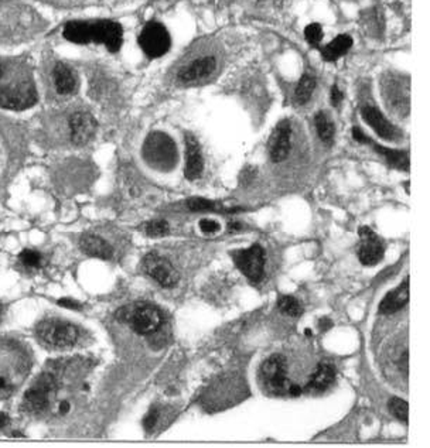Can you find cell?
I'll use <instances>...</instances> for the list:
<instances>
[{
  "label": "cell",
  "mask_w": 430,
  "mask_h": 448,
  "mask_svg": "<svg viewBox=\"0 0 430 448\" xmlns=\"http://www.w3.org/2000/svg\"><path fill=\"white\" fill-rule=\"evenodd\" d=\"M389 407V412L394 415V417H397L398 420H401L402 423H408V416H409V406L404 399L399 397H392L388 403Z\"/></svg>",
  "instance_id": "31"
},
{
  "label": "cell",
  "mask_w": 430,
  "mask_h": 448,
  "mask_svg": "<svg viewBox=\"0 0 430 448\" xmlns=\"http://www.w3.org/2000/svg\"><path fill=\"white\" fill-rule=\"evenodd\" d=\"M378 154H381L390 166H394L399 170H404V172H408L409 170V154L404 150H394V149H388V147H383L381 144H377L374 143L372 140H370L368 143Z\"/></svg>",
  "instance_id": "23"
},
{
  "label": "cell",
  "mask_w": 430,
  "mask_h": 448,
  "mask_svg": "<svg viewBox=\"0 0 430 448\" xmlns=\"http://www.w3.org/2000/svg\"><path fill=\"white\" fill-rule=\"evenodd\" d=\"M331 327H333V322H331V320H330V318L324 317V318H322V320L319 321V329H320L322 331H329Z\"/></svg>",
  "instance_id": "40"
},
{
  "label": "cell",
  "mask_w": 430,
  "mask_h": 448,
  "mask_svg": "<svg viewBox=\"0 0 430 448\" xmlns=\"http://www.w3.org/2000/svg\"><path fill=\"white\" fill-rule=\"evenodd\" d=\"M409 301V277L405 279L398 289L389 292L379 304V313L383 315L402 310Z\"/></svg>",
  "instance_id": "19"
},
{
  "label": "cell",
  "mask_w": 430,
  "mask_h": 448,
  "mask_svg": "<svg viewBox=\"0 0 430 448\" xmlns=\"http://www.w3.org/2000/svg\"><path fill=\"white\" fill-rule=\"evenodd\" d=\"M217 69V61L214 57H201L194 60L185 65L180 74L179 79L184 84H199L207 81Z\"/></svg>",
  "instance_id": "15"
},
{
  "label": "cell",
  "mask_w": 430,
  "mask_h": 448,
  "mask_svg": "<svg viewBox=\"0 0 430 448\" xmlns=\"http://www.w3.org/2000/svg\"><path fill=\"white\" fill-rule=\"evenodd\" d=\"M358 259L364 266L378 265L385 254V247L381 238L368 226L360 228V245H358Z\"/></svg>",
  "instance_id": "12"
},
{
  "label": "cell",
  "mask_w": 430,
  "mask_h": 448,
  "mask_svg": "<svg viewBox=\"0 0 430 448\" xmlns=\"http://www.w3.org/2000/svg\"><path fill=\"white\" fill-rule=\"evenodd\" d=\"M158 420H159V410H158V409H154V407H153V409H150V410H149V413L146 415V417H144V420H143L144 430L150 431V430L156 426V423H158Z\"/></svg>",
  "instance_id": "35"
},
{
  "label": "cell",
  "mask_w": 430,
  "mask_h": 448,
  "mask_svg": "<svg viewBox=\"0 0 430 448\" xmlns=\"http://www.w3.org/2000/svg\"><path fill=\"white\" fill-rule=\"evenodd\" d=\"M351 47H353V38L347 34H341L337 35L326 47H323L322 56L326 61L333 63L345 56Z\"/></svg>",
  "instance_id": "22"
},
{
  "label": "cell",
  "mask_w": 430,
  "mask_h": 448,
  "mask_svg": "<svg viewBox=\"0 0 430 448\" xmlns=\"http://www.w3.org/2000/svg\"><path fill=\"white\" fill-rule=\"evenodd\" d=\"M0 315H2V307H0Z\"/></svg>",
  "instance_id": "44"
},
{
  "label": "cell",
  "mask_w": 430,
  "mask_h": 448,
  "mask_svg": "<svg viewBox=\"0 0 430 448\" xmlns=\"http://www.w3.org/2000/svg\"><path fill=\"white\" fill-rule=\"evenodd\" d=\"M2 76H3V65L0 64V78H2Z\"/></svg>",
  "instance_id": "43"
},
{
  "label": "cell",
  "mask_w": 430,
  "mask_h": 448,
  "mask_svg": "<svg viewBox=\"0 0 430 448\" xmlns=\"http://www.w3.org/2000/svg\"><path fill=\"white\" fill-rule=\"evenodd\" d=\"M278 308L281 310V313L289 315V317H299L303 313L301 304L297 299L292 297V296H282L278 300Z\"/></svg>",
  "instance_id": "30"
},
{
  "label": "cell",
  "mask_w": 430,
  "mask_h": 448,
  "mask_svg": "<svg viewBox=\"0 0 430 448\" xmlns=\"http://www.w3.org/2000/svg\"><path fill=\"white\" fill-rule=\"evenodd\" d=\"M330 101L334 106H338L342 102V92L340 91V88L333 87L331 88V94H330Z\"/></svg>",
  "instance_id": "39"
},
{
  "label": "cell",
  "mask_w": 430,
  "mask_h": 448,
  "mask_svg": "<svg viewBox=\"0 0 430 448\" xmlns=\"http://www.w3.org/2000/svg\"><path fill=\"white\" fill-rule=\"evenodd\" d=\"M232 259L249 280L255 283L262 280L266 265V254L262 247L252 245L247 249H238L232 252Z\"/></svg>",
  "instance_id": "7"
},
{
  "label": "cell",
  "mask_w": 430,
  "mask_h": 448,
  "mask_svg": "<svg viewBox=\"0 0 430 448\" xmlns=\"http://www.w3.org/2000/svg\"><path fill=\"white\" fill-rule=\"evenodd\" d=\"M323 27L319 23H311L304 28V37L311 46H319L323 40Z\"/></svg>",
  "instance_id": "32"
},
{
  "label": "cell",
  "mask_w": 430,
  "mask_h": 448,
  "mask_svg": "<svg viewBox=\"0 0 430 448\" xmlns=\"http://www.w3.org/2000/svg\"><path fill=\"white\" fill-rule=\"evenodd\" d=\"M292 147V125L289 120H282L269 138L267 150L275 163L286 160Z\"/></svg>",
  "instance_id": "14"
},
{
  "label": "cell",
  "mask_w": 430,
  "mask_h": 448,
  "mask_svg": "<svg viewBox=\"0 0 430 448\" xmlns=\"http://www.w3.org/2000/svg\"><path fill=\"white\" fill-rule=\"evenodd\" d=\"M143 157L153 169L169 172L177 165L176 143L163 132H153L143 144Z\"/></svg>",
  "instance_id": "3"
},
{
  "label": "cell",
  "mask_w": 430,
  "mask_h": 448,
  "mask_svg": "<svg viewBox=\"0 0 430 448\" xmlns=\"http://www.w3.org/2000/svg\"><path fill=\"white\" fill-rule=\"evenodd\" d=\"M143 269L147 276L158 281L163 288H173L179 281V274L173 265L156 254H150L143 260Z\"/></svg>",
  "instance_id": "11"
},
{
  "label": "cell",
  "mask_w": 430,
  "mask_h": 448,
  "mask_svg": "<svg viewBox=\"0 0 430 448\" xmlns=\"http://www.w3.org/2000/svg\"><path fill=\"white\" fill-rule=\"evenodd\" d=\"M30 371L27 352L10 340H0V399H8Z\"/></svg>",
  "instance_id": "2"
},
{
  "label": "cell",
  "mask_w": 430,
  "mask_h": 448,
  "mask_svg": "<svg viewBox=\"0 0 430 448\" xmlns=\"http://www.w3.org/2000/svg\"><path fill=\"white\" fill-rule=\"evenodd\" d=\"M204 170V158L201 154V147L194 136H185V177L192 181L200 179Z\"/></svg>",
  "instance_id": "17"
},
{
  "label": "cell",
  "mask_w": 430,
  "mask_h": 448,
  "mask_svg": "<svg viewBox=\"0 0 430 448\" xmlns=\"http://www.w3.org/2000/svg\"><path fill=\"white\" fill-rule=\"evenodd\" d=\"M37 102V92L30 84L8 87L0 92V106L13 110H23Z\"/></svg>",
  "instance_id": "13"
},
{
  "label": "cell",
  "mask_w": 430,
  "mask_h": 448,
  "mask_svg": "<svg viewBox=\"0 0 430 448\" xmlns=\"http://www.w3.org/2000/svg\"><path fill=\"white\" fill-rule=\"evenodd\" d=\"M261 381L265 389L275 396L289 395V388L292 382L288 379V366L286 359L282 355H273L267 358L259 371Z\"/></svg>",
  "instance_id": "4"
},
{
  "label": "cell",
  "mask_w": 430,
  "mask_h": 448,
  "mask_svg": "<svg viewBox=\"0 0 430 448\" xmlns=\"http://www.w3.org/2000/svg\"><path fill=\"white\" fill-rule=\"evenodd\" d=\"M69 410V403L68 401H63L60 406V413H67Z\"/></svg>",
  "instance_id": "41"
},
{
  "label": "cell",
  "mask_w": 430,
  "mask_h": 448,
  "mask_svg": "<svg viewBox=\"0 0 430 448\" xmlns=\"http://www.w3.org/2000/svg\"><path fill=\"white\" fill-rule=\"evenodd\" d=\"M139 44L147 57L159 58L170 50L172 37L162 23L150 22L140 33Z\"/></svg>",
  "instance_id": "5"
},
{
  "label": "cell",
  "mask_w": 430,
  "mask_h": 448,
  "mask_svg": "<svg viewBox=\"0 0 430 448\" xmlns=\"http://www.w3.org/2000/svg\"><path fill=\"white\" fill-rule=\"evenodd\" d=\"M144 232L151 236V238H160L169 233V224L163 219H156V221H150L146 226H144Z\"/></svg>",
  "instance_id": "33"
},
{
  "label": "cell",
  "mask_w": 430,
  "mask_h": 448,
  "mask_svg": "<svg viewBox=\"0 0 430 448\" xmlns=\"http://www.w3.org/2000/svg\"><path fill=\"white\" fill-rule=\"evenodd\" d=\"M187 208L192 213H222V214H235L242 211L241 208H228L220 202L207 198H191L187 201Z\"/></svg>",
  "instance_id": "24"
},
{
  "label": "cell",
  "mask_w": 430,
  "mask_h": 448,
  "mask_svg": "<svg viewBox=\"0 0 430 448\" xmlns=\"http://www.w3.org/2000/svg\"><path fill=\"white\" fill-rule=\"evenodd\" d=\"M200 229L204 233H215L221 229L220 224L214 219H201L200 221Z\"/></svg>",
  "instance_id": "36"
},
{
  "label": "cell",
  "mask_w": 430,
  "mask_h": 448,
  "mask_svg": "<svg viewBox=\"0 0 430 448\" xmlns=\"http://www.w3.org/2000/svg\"><path fill=\"white\" fill-rule=\"evenodd\" d=\"M54 85L61 95H71L76 90V78L69 67L65 64H57L54 68Z\"/></svg>",
  "instance_id": "21"
},
{
  "label": "cell",
  "mask_w": 430,
  "mask_h": 448,
  "mask_svg": "<svg viewBox=\"0 0 430 448\" xmlns=\"http://www.w3.org/2000/svg\"><path fill=\"white\" fill-rule=\"evenodd\" d=\"M20 260L24 266L27 267H31V269H35V267H40L42 263H43V258L42 255L35 252V251H31V249H26L20 254Z\"/></svg>",
  "instance_id": "34"
},
{
  "label": "cell",
  "mask_w": 430,
  "mask_h": 448,
  "mask_svg": "<svg viewBox=\"0 0 430 448\" xmlns=\"http://www.w3.org/2000/svg\"><path fill=\"white\" fill-rule=\"evenodd\" d=\"M54 388L56 383L53 376L43 375L42 378H38L24 395V409L31 413H38L44 410L49 406L50 396L53 395Z\"/></svg>",
  "instance_id": "9"
},
{
  "label": "cell",
  "mask_w": 430,
  "mask_h": 448,
  "mask_svg": "<svg viewBox=\"0 0 430 448\" xmlns=\"http://www.w3.org/2000/svg\"><path fill=\"white\" fill-rule=\"evenodd\" d=\"M90 27L91 42L104 44L112 53L121 50L124 42V31L121 24L110 20H99L90 23Z\"/></svg>",
  "instance_id": "10"
},
{
  "label": "cell",
  "mask_w": 430,
  "mask_h": 448,
  "mask_svg": "<svg viewBox=\"0 0 430 448\" xmlns=\"http://www.w3.org/2000/svg\"><path fill=\"white\" fill-rule=\"evenodd\" d=\"M315 125H316V131H317V135L322 139V142L330 144L334 139V132H336L331 119L324 112H320L315 117Z\"/></svg>",
  "instance_id": "27"
},
{
  "label": "cell",
  "mask_w": 430,
  "mask_h": 448,
  "mask_svg": "<svg viewBox=\"0 0 430 448\" xmlns=\"http://www.w3.org/2000/svg\"><path fill=\"white\" fill-rule=\"evenodd\" d=\"M69 129H71V139L75 144H85L94 136L97 124L90 113L78 112L72 115L69 120Z\"/></svg>",
  "instance_id": "18"
},
{
  "label": "cell",
  "mask_w": 430,
  "mask_h": 448,
  "mask_svg": "<svg viewBox=\"0 0 430 448\" xmlns=\"http://www.w3.org/2000/svg\"><path fill=\"white\" fill-rule=\"evenodd\" d=\"M353 138H354V140L356 142H358V143H361V144H368L370 143V138L360 129V128H354L353 129Z\"/></svg>",
  "instance_id": "37"
},
{
  "label": "cell",
  "mask_w": 430,
  "mask_h": 448,
  "mask_svg": "<svg viewBox=\"0 0 430 448\" xmlns=\"http://www.w3.org/2000/svg\"><path fill=\"white\" fill-rule=\"evenodd\" d=\"M8 423V417L5 415L0 413V429H2Z\"/></svg>",
  "instance_id": "42"
},
{
  "label": "cell",
  "mask_w": 430,
  "mask_h": 448,
  "mask_svg": "<svg viewBox=\"0 0 430 448\" xmlns=\"http://www.w3.org/2000/svg\"><path fill=\"white\" fill-rule=\"evenodd\" d=\"M316 88V81L315 78H311L310 75H303L301 79L299 81L297 88H296V99L299 103H306L310 101L313 92H315Z\"/></svg>",
  "instance_id": "29"
},
{
  "label": "cell",
  "mask_w": 430,
  "mask_h": 448,
  "mask_svg": "<svg viewBox=\"0 0 430 448\" xmlns=\"http://www.w3.org/2000/svg\"><path fill=\"white\" fill-rule=\"evenodd\" d=\"M38 337L53 347H71L78 340V330L74 325L61 321H46L38 327Z\"/></svg>",
  "instance_id": "8"
},
{
  "label": "cell",
  "mask_w": 430,
  "mask_h": 448,
  "mask_svg": "<svg viewBox=\"0 0 430 448\" xmlns=\"http://www.w3.org/2000/svg\"><path fill=\"white\" fill-rule=\"evenodd\" d=\"M361 116L379 138L385 140H397L399 138V131L377 108L370 105L364 106L361 109Z\"/></svg>",
  "instance_id": "16"
},
{
  "label": "cell",
  "mask_w": 430,
  "mask_h": 448,
  "mask_svg": "<svg viewBox=\"0 0 430 448\" xmlns=\"http://www.w3.org/2000/svg\"><path fill=\"white\" fill-rule=\"evenodd\" d=\"M336 381V370L330 362H322L317 370L313 372V375L308 379L307 390L311 392H324L327 390Z\"/></svg>",
  "instance_id": "20"
},
{
  "label": "cell",
  "mask_w": 430,
  "mask_h": 448,
  "mask_svg": "<svg viewBox=\"0 0 430 448\" xmlns=\"http://www.w3.org/2000/svg\"><path fill=\"white\" fill-rule=\"evenodd\" d=\"M124 313H125L124 318L132 325L133 331L140 335L154 334L160 329V325L163 322V317L160 311L149 304L125 308Z\"/></svg>",
  "instance_id": "6"
},
{
  "label": "cell",
  "mask_w": 430,
  "mask_h": 448,
  "mask_svg": "<svg viewBox=\"0 0 430 448\" xmlns=\"http://www.w3.org/2000/svg\"><path fill=\"white\" fill-rule=\"evenodd\" d=\"M64 37L75 44L91 43L90 22H71L64 27Z\"/></svg>",
  "instance_id": "26"
},
{
  "label": "cell",
  "mask_w": 430,
  "mask_h": 448,
  "mask_svg": "<svg viewBox=\"0 0 430 448\" xmlns=\"http://www.w3.org/2000/svg\"><path fill=\"white\" fill-rule=\"evenodd\" d=\"M81 248L83 251L98 259H109L112 256V248L108 245V243L95 235H87L81 240Z\"/></svg>",
  "instance_id": "25"
},
{
  "label": "cell",
  "mask_w": 430,
  "mask_h": 448,
  "mask_svg": "<svg viewBox=\"0 0 430 448\" xmlns=\"http://www.w3.org/2000/svg\"><path fill=\"white\" fill-rule=\"evenodd\" d=\"M44 28L42 17L16 0H0V43H19Z\"/></svg>",
  "instance_id": "1"
},
{
  "label": "cell",
  "mask_w": 430,
  "mask_h": 448,
  "mask_svg": "<svg viewBox=\"0 0 430 448\" xmlns=\"http://www.w3.org/2000/svg\"><path fill=\"white\" fill-rule=\"evenodd\" d=\"M43 2L57 6V8H91V6H101L106 5L113 0H43Z\"/></svg>",
  "instance_id": "28"
},
{
  "label": "cell",
  "mask_w": 430,
  "mask_h": 448,
  "mask_svg": "<svg viewBox=\"0 0 430 448\" xmlns=\"http://www.w3.org/2000/svg\"><path fill=\"white\" fill-rule=\"evenodd\" d=\"M58 304L64 308H68V310H80L81 308L80 303H76L72 299H61V300H58Z\"/></svg>",
  "instance_id": "38"
}]
</instances>
